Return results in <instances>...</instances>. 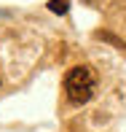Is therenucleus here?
<instances>
[{
  "instance_id": "nucleus-1",
  "label": "nucleus",
  "mask_w": 126,
  "mask_h": 132,
  "mask_svg": "<svg viewBox=\"0 0 126 132\" xmlns=\"http://www.w3.org/2000/svg\"><path fill=\"white\" fill-rule=\"evenodd\" d=\"M94 89H97V76L89 65H78L70 68L64 76V94L73 105H86L94 97Z\"/></svg>"
},
{
  "instance_id": "nucleus-2",
  "label": "nucleus",
  "mask_w": 126,
  "mask_h": 132,
  "mask_svg": "<svg viewBox=\"0 0 126 132\" xmlns=\"http://www.w3.org/2000/svg\"><path fill=\"white\" fill-rule=\"evenodd\" d=\"M49 8L54 11V14H67L70 0H49Z\"/></svg>"
}]
</instances>
